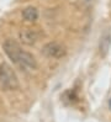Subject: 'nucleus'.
I'll list each match as a JSON object with an SVG mask.
<instances>
[{
    "label": "nucleus",
    "mask_w": 111,
    "mask_h": 122,
    "mask_svg": "<svg viewBox=\"0 0 111 122\" xmlns=\"http://www.w3.org/2000/svg\"><path fill=\"white\" fill-rule=\"evenodd\" d=\"M110 47H111V33L105 32L101 36L100 42H99V52H100L101 57H106Z\"/></svg>",
    "instance_id": "nucleus-5"
},
{
    "label": "nucleus",
    "mask_w": 111,
    "mask_h": 122,
    "mask_svg": "<svg viewBox=\"0 0 111 122\" xmlns=\"http://www.w3.org/2000/svg\"><path fill=\"white\" fill-rule=\"evenodd\" d=\"M0 88L5 91L16 90L20 88V83L15 70L5 62L0 64Z\"/></svg>",
    "instance_id": "nucleus-2"
},
{
    "label": "nucleus",
    "mask_w": 111,
    "mask_h": 122,
    "mask_svg": "<svg viewBox=\"0 0 111 122\" xmlns=\"http://www.w3.org/2000/svg\"><path fill=\"white\" fill-rule=\"evenodd\" d=\"M3 48L6 56L22 69H37V62L35 57L31 53L24 51L15 40H5L3 43Z\"/></svg>",
    "instance_id": "nucleus-1"
},
{
    "label": "nucleus",
    "mask_w": 111,
    "mask_h": 122,
    "mask_svg": "<svg viewBox=\"0 0 111 122\" xmlns=\"http://www.w3.org/2000/svg\"><path fill=\"white\" fill-rule=\"evenodd\" d=\"M22 17L26 21H28V22H33V21H36L38 19V10L35 6H27L22 11Z\"/></svg>",
    "instance_id": "nucleus-6"
},
{
    "label": "nucleus",
    "mask_w": 111,
    "mask_h": 122,
    "mask_svg": "<svg viewBox=\"0 0 111 122\" xmlns=\"http://www.w3.org/2000/svg\"><path fill=\"white\" fill-rule=\"evenodd\" d=\"M109 107H110V110H111V99L109 100Z\"/></svg>",
    "instance_id": "nucleus-7"
},
{
    "label": "nucleus",
    "mask_w": 111,
    "mask_h": 122,
    "mask_svg": "<svg viewBox=\"0 0 111 122\" xmlns=\"http://www.w3.org/2000/svg\"><path fill=\"white\" fill-rule=\"evenodd\" d=\"M42 36L41 31H38L37 28H24L19 32V38L22 43H25L27 46L35 45L37 41L40 40Z\"/></svg>",
    "instance_id": "nucleus-4"
},
{
    "label": "nucleus",
    "mask_w": 111,
    "mask_h": 122,
    "mask_svg": "<svg viewBox=\"0 0 111 122\" xmlns=\"http://www.w3.org/2000/svg\"><path fill=\"white\" fill-rule=\"evenodd\" d=\"M42 53L48 57V58H62V57L65 56L67 49L63 45L58 43V42H48L43 46L42 48Z\"/></svg>",
    "instance_id": "nucleus-3"
}]
</instances>
